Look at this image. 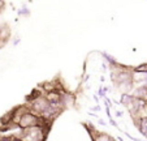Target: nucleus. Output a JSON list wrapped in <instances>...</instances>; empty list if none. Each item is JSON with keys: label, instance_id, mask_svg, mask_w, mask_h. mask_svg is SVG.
I'll return each instance as SVG.
<instances>
[{"label": "nucleus", "instance_id": "1", "mask_svg": "<svg viewBox=\"0 0 147 141\" xmlns=\"http://www.w3.org/2000/svg\"><path fill=\"white\" fill-rule=\"evenodd\" d=\"M134 125L139 129L141 135L147 138V118H142V119H134Z\"/></svg>", "mask_w": 147, "mask_h": 141}, {"label": "nucleus", "instance_id": "2", "mask_svg": "<svg viewBox=\"0 0 147 141\" xmlns=\"http://www.w3.org/2000/svg\"><path fill=\"white\" fill-rule=\"evenodd\" d=\"M14 119V110H11L5 112L1 118H0V127H7V125L12 124Z\"/></svg>", "mask_w": 147, "mask_h": 141}, {"label": "nucleus", "instance_id": "3", "mask_svg": "<svg viewBox=\"0 0 147 141\" xmlns=\"http://www.w3.org/2000/svg\"><path fill=\"white\" fill-rule=\"evenodd\" d=\"M134 97L137 98H143L147 101V85H137L131 91Z\"/></svg>", "mask_w": 147, "mask_h": 141}, {"label": "nucleus", "instance_id": "4", "mask_svg": "<svg viewBox=\"0 0 147 141\" xmlns=\"http://www.w3.org/2000/svg\"><path fill=\"white\" fill-rule=\"evenodd\" d=\"M91 136H92V141H116L111 135L104 132H98V131L91 133Z\"/></svg>", "mask_w": 147, "mask_h": 141}, {"label": "nucleus", "instance_id": "5", "mask_svg": "<svg viewBox=\"0 0 147 141\" xmlns=\"http://www.w3.org/2000/svg\"><path fill=\"white\" fill-rule=\"evenodd\" d=\"M61 102H63L64 106L73 105V103L76 102V95L73 93H70V91L67 90L64 94H63V97H61Z\"/></svg>", "mask_w": 147, "mask_h": 141}, {"label": "nucleus", "instance_id": "6", "mask_svg": "<svg viewBox=\"0 0 147 141\" xmlns=\"http://www.w3.org/2000/svg\"><path fill=\"white\" fill-rule=\"evenodd\" d=\"M99 55L102 56V58L104 59V61H107V63H108L111 67H116L117 64H119V61H117L116 59H115V56H112L111 54L106 52V51H100Z\"/></svg>", "mask_w": 147, "mask_h": 141}, {"label": "nucleus", "instance_id": "7", "mask_svg": "<svg viewBox=\"0 0 147 141\" xmlns=\"http://www.w3.org/2000/svg\"><path fill=\"white\" fill-rule=\"evenodd\" d=\"M43 94H45V93L39 90V88H38V89H34V90L31 91L30 94H28V95H26V98H25V99H26V103H31V102H34V101L38 99L39 97H42Z\"/></svg>", "mask_w": 147, "mask_h": 141}, {"label": "nucleus", "instance_id": "8", "mask_svg": "<svg viewBox=\"0 0 147 141\" xmlns=\"http://www.w3.org/2000/svg\"><path fill=\"white\" fill-rule=\"evenodd\" d=\"M133 101H134V95L131 93H122L121 97H120V105L126 107V106L130 105Z\"/></svg>", "mask_w": 147, "mask_h": 141}, {"label": "nucleus", "instance_id": "9", "mask_svg": "<svg viewBox=\"0 0 147 141\" xmlns=\"http://www.w3.org/2000/svg\"><path fill=\"white\" fill-rule=\"evenodd\" d=\"M133 72H137V73H147V61H144V63H141L139 65L133 67Z\"/></svg>", "mask_w": 147, "mask_h": 141}, {"label": "nucleus", "instance_id": "10", "mask_svg": "<svg viewBox=\"0 0 147 141\" xmlns=\"http://www.w3.org/2000/svg\"><path fill=\"white\" fill-rule=\"evenodd\" d=\"M109 91V86H99V89H98V95H99L100 98H106L107 97V93Z\"/></svg>", "mask_w": 147, "mask_h": 141}, {"label": "nucleus", "instance_id": "11", "mask_svg": "<svg viewBox=\"0 0 147 141\" xmlns=\"http://www.w3.org/2000/svg\"><path fill=\"white\" fill-rule=\"evenodd\" d=\"M18 16H24V17H28L29 14H30V11H29V8L28 7H22L21 9H18Z\"/></svg>", "mask_w": 147, "mask_h": 141}, {"label": "nucleus", "instance_id": "12", "mask_svg": "<svg viewBox=\"0 0 147 141\" xmlns=\"http://www.w3.org/2000/svg\"><path fill=\"white\" fill-rule=\"evenodd\" d=\"M111 68V65H109L107 61H103L102 63V72H107V69Z\"/></svg>", "mask_w": 147, "mask_h": 141}, {"label": "nucleus", "instance_id": "13", "mask_svg": "<svg viewBox=\"0 0 147 141\" xmlns=\"http://www.w3.org/2000/svg\"><path fill=\"white\" fill-rule=\"evenodd\" d=\"M109 124H111L112 127H115V128H119V124L116 123V120H115L113 118H112V119H109Z\"/></svg>", "mask_w": 147, "mask_h": 141}, {"label": "nucleus", "instance_id": "14", "mask_svg": "<svg viewBox=\"0 0 147 141\" xmlns=\"http://www.w3.org/2000/svg\"><path fill=\"white\" fill-rule=\"evenodd\" d=\"M20 42H21V38L17 35V37H14V39H13V42H12V43H13V46H17Z\"/></svg>", "mask_w": 147, "mask_h": 141}, {"label": "nucleus", "instance_id": "15", "mask_svg": "<svg viewBox=\"0 0 147 141\" xmlns=\"http://www.w3.org/2000/svg\"><path fill=\"white\" fill-rule=\"evenodd\" d=\"M89 80H90V75H89V73H86V75H83V77H82V82H83V84H86Z\"/></svg>", "mask_w": 147, "mask_h": 141}, {"label": "nucleus", "instance_id": "16", "mask_svg": "<svg viewBox=\"0 0 147 141\" xmlns=\"http://www.w3.org/2000/svg\"><path fill=\"white\" fill-rule=\"evenodd\" d=\"M125 136H128V137L130 138L131 141H142L141 138H138V137H133V136H131V135H129V133H125Z\"/></svg>", "mask_w": 147, "mask_h": 141}, {"label": "nucleus", "instance_id": "17", "mask_svg": "<svg viewBox=\"0 0 147 141\" xmlns=\"http://www.w3.org/2000/svg\"><path fill=\"white\" fill-rule=\"evenodd\" d=\"M115 116H117V118H122V116H124V111L117 110L116 112H115Z\"/></svg>", "mask_w": 147, "mask_h": 141}, {"label": "nucleus", "instance_id": "18", "mask_svg": "<svg viewBox=\"0 0 147 141\" xmlns=\"http://www.w3.org/2000/svg\"><path fill=\"white\" fill-rule=\"evenodd\" d=\"M102 110V107H100L99 105H96V106H94V107L91 108V111H95V112H98V111H100Z\"/></svg>", "mask_w": 147, "mask_h": 141}, {"label": "nucleus", "instance_id": "19", "mask_svg": "<svg viewBox=\"0 0 147 141\" xmlns=\"http://www.w3.org/2000/svg\"><path fill=\"white\" fill-rule=\"evenodd\" d=\"M92 98H94V101L96 103H99V101H100V97L99 95H98V94H94V95H92Z\"/></svg>", "mask_w": 147, "mask_h": 141}, {"label": "nucleus", "instance_id": "20", "mask_svg": "<svg viewBox=\"0 0 147 141\" xmlns=\"http://www.w3.org/2000/svg\"><path fill=\"white\" fill-rule=\"evenodd\" d=\"M99 124H100V125H107V123L104 122L103 119H99Z\"/></svg>", "mask_w": 147, "mask_h": 141}, {"label": "nucleus", "instance_id": "21", "mask_svg": "<svg viewBox=\"0 0 147 141\" xmlns=\"http://www.w3.org/2000/svg\"><path fill=\"white\" fill-rule=\"evenodd\" d=\"M89 115H90V116H92V118H98V115H96L95 112H89Z\"/></svg>", "mask_w": 147, "mask_h": 141}, {"label": "nucleus", "instance_id": "22", "mask_svg": "<svg viewBox=\"0 0 147 141\" xmlns=\"http://www.w3.org/2000/svg\"><path fill=\"white\" fill-rule=\"evenodd\" d=\"M104 81H106V77H104V76H100V82H104Z\"/></svg>", "mask_w": 147, "mask_h": 141}, {"label": "nucleus", "instance_id": "23", "mask_svg": "<svg viewBox=\"0 0 147 141\" xmlns=\"http://www.w3.org/2000/svg\"><path fill=\"white\" fill-rule=\"evenodd\" d=\"M117 140H119V141H124V140H122L121 137H117Z\"/></svg>", "mask_w": 147, "mask_h": 141}, {"label": "nucleus", "instance_id": "24", "mask_svg": "<svg viewBox=\"0 0 147 141\" xmlns=\"http://www.w3.org/2000/svg\"><path fill=\"white\" fill-rule=\"evenodd\" d=\"M0 30H1V28H0Z\"/></svg>", "mask_w": 147, "mask_h": 141}]
</instances>
